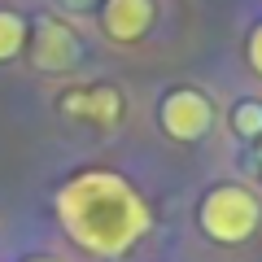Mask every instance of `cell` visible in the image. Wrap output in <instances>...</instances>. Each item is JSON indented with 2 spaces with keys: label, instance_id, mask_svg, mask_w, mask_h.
Listing matches in <instances>:
<instances>
[{
  "label": "cell",
  "instance_id": "ba28073f",
  "mask_svg": "<svg viewBox=\"0 0 262 262\" xmlns=\"http://www.w3.org/2000/svg\"><path fill=\"white\" fill-rule=\"evenodd\" d=\"M232 131L241 140H258L262 136V101H241L232 110Z\"/></svg>",
  "mask_w": 262,
  "mask_h": 262
},
{
  "label": "cell",
  "instance_id": "7a4b0ae2",
  "mask_svg": "<svg viewBox=\"0 0 262 262\" xmlns=\"http://www.w3.org/2000/svg\"><path fill=\"white\" fill-rule=\"evenodd\" d=\"M196 223L210 241L219 245H245L262 223V206L258 196L241 184H219L201 196V206H196Z\"/></svg>",
  "mask_w": 262,
  "mask_h": 262
},
{
  "label": "cell",
  "instance_id": "8992f818",
  "mask_svg": "<svg viewBox=\"0 0 262 262\" xmlns=\"http://www.w3.org/2000/svg\"><path fill=\"white\" fill-rule=\"evenodd\" d=\"M57 105H61V114H70V118L101 122V127H118V118H122V96H118V88H110V83L70 88V92H61Z\"/></svg>",
  "mask_w": 262,
  "mask_h": 262
},
{
  "label": "cell",
  "instance_id": "9c48e42d",
  "mask_svg": "<svg viewBox=\"0 0 262 262\" xmlns=\"http://www.w3.org/2000/svg\"><path fill=\"white\" fill-rule=\"evenodd\" d=\"M245 57H249V66L262 75V22L249 31V39H245Z\"/></svg>",
  "mask_w": 262,
  "mask_h": 262
},
{
  "label": "cell",
  "instance_id": "8fae6325",
  "mask_svg": "<svg viewBox=\"0 0 262 262\" xmlns=\"http://www.w3.org/2000/svg\"><path fill=\"white\" fill-rule=\"evenodd\" d=\"M27 262H57V258H27Z\"/></svg>",
  "mask_w": 262,
  "mask_h": 262
},
{
  "label": "cell",
  "instance_id": "3957f363",
  "mask_svg": "<svg viewBox=\"0 0 262 262\" xmlns=\"http://www.w3.org/2000/svg\"><path fill=\"white\" fill-rule=\"evenodd\" d=\"M27 48H31V66L44 70V75H66V70H75L83 61V39L61 18H39L31 27Z\"/></svg>",
  "mask_w": 262,
  "mask_h": 262
},
{
  "label": "cell",
  "instance_id": "6da1fadb",
  "mask_svg": "<svg viewBox=\"0 0 262 262\" xmlns=\"http://www.w3.org/2000/svg\"><path fill=\"white\" fill-rule=\"evenodd\" d=\"M57 219L79 249L96 258H122L149 232V206L114 170H83L57 192Z\"/></svg>",
  "mask_w": 262,
  "mask_h": 262
},
{
  "label": "cell",
  "instance_id": "5b68a950",
  "mask_svg": "<svg viewBox=\"0 0 262 262\" xmlns=\"http://www.w3.org/2000/svg\"><path fill=\"white\" fill-rule=\"evenodd\" d=\"M153 18H158L153 0H101V27L114 44H140Z\"/></svg>",
  "mask_w": 262,
  "mask_h": 262
},
{
  "label": "cell",
  "instance_id": "277c9868",
  "mask_svg": "<svg viewBox=\"0 0 262 262\" xmlns=\"http://www.w3.org/2000/svg\"><path fill=\"white\" fill-rule=\"evenodd\" d=\"M158 118H162V131H166L170 140L196 144L210 127H214V105L196 92V88H175V92L162 96Z\"/></svg>",
  "mask_w": 262,
  "mask_h": 262
},
{
  "label": "cell",
  "instance_id": "52a82bcc",
  "mask_svg": "<svg viewBox=\"0 0 262 262\" xmlns=\"http://www.w3.org/2000/svg\"><path fill=\"white\" fill-rule=\"evenodd\" d=\"M27 39H31L27 18H22V13H13V9H0V66L13 61V57L27 48Z\"/></svg>",
  "mask_w": 262,
  "mask_h": 262
},
{
  "label": "cell",
  "instance_id": "30bf717a",
  "mask_svg": "<svg viewBox=\"0 0 262 262\" xmlns=\"http://www.w3.org/2000/svg\"><path fill=\"white\" fill-rule=\"evenodd\" d=\"M92 5H96V0H61V9H66V13H88Z\"/></svg>",
  "mask_w": 262,
  "mask_h": 262
}]
</instances>
